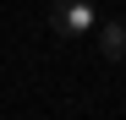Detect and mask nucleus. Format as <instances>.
<instances>
[{
	"mask_svg": "<svg viewBox=\"0 0 126 120\" xmlns=\"http://www.w3.org/2000/svg\"><path fill=\"white\" fill-rule=\"evenodd\" d=\"M99 55L126 60V22H99Z\"/></svg>",
	"mask_w": 126,
	"mask_h": 120,
	"instance_id": "nucleus-2",
	"label": "nucleus"
},
{
	"mask_svg": "<svg viewBox=\"0 0 126 120\" xmlns=\"http://www.w3.org/2000/svg\"><path fill=\"white\" fill-rule=\"evenodd\" d=\"M93 22H99V16H93V0H55V6H49V27L60 38H82Z\"/></svg>",
	"mask_w": 126,
	"mask_h": 120,
	"instance_id": "nucleus-1",
	"label": "nucleus"
}]
</instances>
